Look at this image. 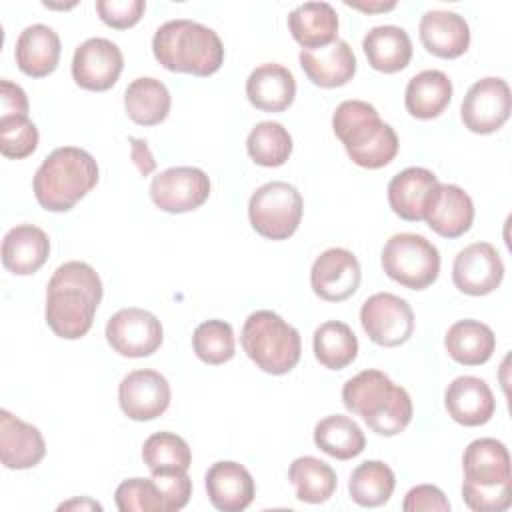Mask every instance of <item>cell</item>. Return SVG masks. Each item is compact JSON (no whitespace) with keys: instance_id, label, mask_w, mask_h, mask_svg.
I'll use <instances>...</instances> for the list:
<instances>
[{"instance_id":"37","label":"cell","mask_w":512,"mask_h":512,"mask_svg":"<svg viewBox=\"0 0 512 512\" xmlns=\"http://www.w3.org/2000/svg\"><path fill=\"white\" fill-rule=\"evenodd\" d=\"M246 150L258 166L276 168L290 158L292 136L280 122L264 120L250 130L246 138Z\"/></svg>"},{"instance_id":"34","label":"cell","mask_w":512,"mask_h":512,"mask_svg":"<svg viewBox=\"0 0 512 512\" xmlns=\"http://www.w3.org/2000/svg\"><path fill=\"white\" fill-rule=\"evenodd\" d=\"M314 356L328 370H342L358 356V338L346 322L328 320L314 330Z\"/></svg>"},{"instance_id":"30","label":"cell","mask_w":512,"mask_h":512,"mask_svg":"<svg viewBox=\"0 0 512 512\" xmlns=\"http://www.w3.org/2000/svg\"><path fill=\"white\" fill-rule=\"evenodd\" d=\"M452 100V82L442 70H422L410 78L404 104L418 120H432L440 116Z\"/></svg>"},{"instance_id":"13","label":"cell","mask_w":512,"mask_h":512,"mask_svg":"<svg viewBox=\"0 0 512 512\" xmlns=\"http://www.w3.org/2000/svg\"><path fill=\"white\" fill-rule=\"evenodd\" d=\"M512 96L506 80L488 76L474 82L460 106L464 126L474 134H492L510 118Z\"/></svg>"},{"instance_id":"33","label":"cell","mask_w":512,"mask_h":512,"mask_svg":"<svg viewBox=\"0 0 512 512\" xmlns=\"http://www.w3.org/2000/svg\"><path fill=\"white\" fill-rule=\"evenodd\" d=\"M314 444L332 458L350 460L362 454L366 438L362 428L350 416L332 414L314 426Z\"/></svg>"},{"instance_id":"42","label":"cell","mask_w":512,"mask_h":512,"mask_svg":"<svg viewBox=\"0 0 512 512\" xmlns=\"http://www.w3.org/2000/svg\"><path fill=\"white\" fill-rule=\"evenodd\" d=\"M144 0H96V12L104 24L116 30L132 28L144 14Z\"/></svg>"},{"instance_id":"16","label":"cell","mask_w":512,"mask_h":512,"mask_svg":"<svg viewBox=\"0 0 512 512\" xmlns=\"http://www.w3.org/2000/svg\"><path fill=\"white\" fill-rule=\"evenodd\" d=\"M504 262L490 242H474L462 248L452 264L454 286L468 296H484L500 286Z\"/></svg>"},{"instance_id":"3","label":"cell","mask_w":512,"mask_h":512,"mask_svg":"<svg viewBox=\"0 0 512 512\" xmlns=\"http://www.w3.org/2000/svg\"><path fill=\"white\" fill-rule=\"evenodd\" d=\"M462 498L474 512H502L512 504L508 448L496 438L472 440L462 456Z\"/></svg>"},{"instance_id":"12","label":"cell","mask_w":512,"mask_h":512,"mask_svg":"<svg viewBox=\"0 0 512 512\" xmlns=\"http://www.w3.org/2000/svg\"><path fill=\"white\" fill-rule=\"evenodd\" d=\"M210 196V178L194 166H172L156 174L150 182L152 202L170 214L192 212Z\"/></svg>"},{"instance_id":"19","label":"cell","mask_w":512,"mask_h":512,"mask_svg":"<svg viewBox=\"0 0 512 512\" xmlns=\"http://www.w3.org/2000/svg\"><path fill=\"white\" fill-rule=\"evenodd\" d=\"M46 456L42 432L8 410H0V460L10 470H28Z\"/></svg>"},{"instance_id":"23","label":"cell","mask_w":512,"mask_h":512,"mask_svg":"<svg viewBox=\"0 0 512 512\" xmlns=\"http://www.w3.org/2000/svg\"><path fill=\"white\" fill-rule=\"evenodd\" d=\"M418 32L422 46L440 58H458L470 44L468 22L450 10H428L420 18Z\"/></svg>"},{"instance_id":"28","label":"cell","mask_w":512,"mask_h":512,"mask_svg":"<svg viewBox=\"0 0 512 512\" xmlns=\"http://www.w3.org/2000/svg\"><path fill=\"white\" fill-rule=\"evenodd\" d=\"M368 64L384 74L404 70L412 58V42L404 28L394 24L374 26L362 40Z\"/></svg>"},{"instance_id":"27","label":"cell","mask_w":512,"mask_h":512,"mask_svg":"<svg viewBox=\"0 0 512 512\" xmlns=\"http://www.w3.org/2000/svg\"><path fill=\"white\" fill-rule=\"evenodd\" d=\"M338 24V14L328 2H304L288 14V30L302 50H316L334 42Z\"/></svg>"},{"instance_id":"8","label":"cell","mask_w":512,"mask_h":512,"mask_svg":"<svg viewBox=\"0 0 512 512\" xmlns=\"http://www.w3.org/2000/svg\"><path fill=\"white\" fill-rule=\"evenodd\" d=\"M382 268L404 288L424 290L440 274L438 248L420 234L400 232L388 238L382 248Z\"/></svg>"},{"instance_id":"4","label":"cell","mask_w":512,"mask_h":512,"mask_svg":"<svg viewBox=\"0 0 512 512\" xmlns=\"http://www.w3.org/2000/svg\"><path fill=\"white\" fill-rule=\"evenodd\" d=\"M152 52L166 70L194 76H210L224 62L220 36L212 28L188 18L164 22L152 38Z\"/></svg>"},{"instance_id":"18","label":"cell","mask_w":512,"mask_h":512,"mask_svg":"<svg viewBox=\"0 0 512 512\" xmlns=\"http://www.w3.org/2000/svg\"><path fill=\"white\" fill-rule=\"evenodd\" d=\"M362 270L354 252L346 248H328L312 264L310 284L316 296L326 302H342L360 286Z\"/></svg>"},{"instance_id":"10","label":"cell","mask_w":512,"mask_h":512,"mask_svg":"<svg viewBox=\"0 0 512 512\" xmlns=\"http://www.w3.org/2000/svg\"><path fill=\"white\" fill-rule=\"evenodd\" d=\"M360 324L374 344L394 348L410 340L414 312L404 298L390 292H376L364 300Z\"/></svg>"},{"instance_id":"36","label":"cell","mask_w":512,"mask_h":512,"mask_svg":"<svg viewBox=\"0 0 512 512\" xmlns=\"http://www.w3.org/2000/svg\"><path fill=\"white\" fill-rule=\"evenodd\" d=\"M394 486L396 476L388 464L382 460H366L352 470L348 492L358 506L376 508L390 500Z\"/></svg>"},{"instance_id":"22","label":"cell","mask_w":512,"mask_h":512,"mask_svg":"<svg viewBox=\"0 0 512 512\" xmlns=\"http://www.w3.org/2000/svg\"><path fill=\"white\" fill-rule=\"evenodd\" d=\"M298 60L308 80L320 88L344 86L356 74V56L340 38L316 50H302Z\"/></svg>"},{"instance_id":"35","label":"cell","mask_w":512,"mask_h":512,"mask_svg":"<svg viewBox=\"0 0 512 512\" xmlns=\"http://www.w3.org/2000/svg\"><path fill=\"white\" fill-rule=\"evenodd\" d=\"M288 478L296 488V498L308 504H322L330 500L338 486L332 466L314 456L296 458L288 468Z\"/></svg>"},{"instance_id":"32","label":"cell","mask_w":512,"mask_h":512,"mask_svg":"<svg viewBox=\"0 0 512 512\" xmlns=\"http://www.w3.org/2000/svg\"><path fill=\"white\" fill-rule=\"evenodd\" d=\"M170 92L156 78L142 76L128 84L124 92V108L132 122L140 126H156L170 112Z\"/></svg>"},{"instance_id":"43","label":"cell","mask_w":512,"mask_h":512,"mask_svg":"<svg viewBox=\"0 0 512 512\" xmlns=\"http://www.w3.org/2000/svg\"><path fill=\"white\" fill-rule=\"evenodd\" d=\"M152 478L156 480V484L160 486V490L166 498L168 512L182 510L188 504V500L192 496V480L188 478L186 470L158 472V474H152Z\"/></svg>"},{"instance_id":"46","label":"cell","mask_w":512,"mask_h":512,"mask_svg":"<svg viewBox=\"0 0 512 512\" xmlns=\"http://www.w3.org/2000/svg\"><path fill=\"white\" fill-rule=\"evenodd\" d=\"M130 150H132V160L138 166V172L142 176L150 174L156 168V160L152 156V152L148 150L146 142L140 138H130Z\"/></svg>"},{"instance_id":"11","label":"cell","mask_w":512,"mask_h":512,"mask_svg":"<svg viewBox=\"0 0 512 512\" xmlns=\"http://www.w3.org/2000/svg\"><path fill=\"white\" fill-rule=\"evenodd\" d=\"M106 340L114 352L126 358L154 354L164 340L160 320L142 308H122L108 318Z\"/></svg>"},{"instance_id":"26","label":"cell","mask_w":512,"mask_h":512,"mask_svg":"<svg viewBox=\"0 0 512 512\" xmlns=\"http://www.w3.org/2000/svg\"><path fill=\"white\" fill-rule=\"evenodd\" d=\"M60 36L46 24L26 26L14 48L18 68L30 78H44L52 74L60 60Z\"/></svg>"},{"instance_id":"5","label":"cell","mask_w":512,"mask_h":512,"mask_svg":"<svg viewBox=\"0 0 512 512\" xmlns=\"http://www.w3.org/2000/svg\"><path fill=\"white\" fill-rule=\"evenodd\" d=\"M332 128L350 160L362 168H382L398 154L400 144L394 128L364 100L340 102L332 114Z\"/></svg>"},{"instance_id":"47","label":"cell","mask_w":512,"mask_h":512,"mask_svg":"<svg viewBox=\"0 0 512 512\" xmlns=\"http://www.w3.org/2000/svg\"><path fill=\"white\" fill-rule=\"evenodd\" d=\"M102 510V506L96 502V500H90V498H74V500H68V502H62L58 506V510Z\"/></svg>"},{"instance_id":"24","label":"cell","mask_w":512,"mask_h":512,"mask_svg":"<svg viewBox=\"0 0 512 512\" xmlns=\"http://www.w3.org/2000/svg\"><path fill=\"white\" fill-rule=\"evenodd\" d=\"M246 96L256 110L284 112L296 96L294 74L276 62L260 64L246 80Z\"/></svg>"},{"instance_id":"20","label":"cell","mask_w":512,"mask_h":512,"mask_svg":"<svg viewBox=\"0 0 512 512\" xmlns=\"http://www.w3.org/2000/svg\"><path fill=\"white\" fill-rule=\"evenodd\" d=\"M206 492L216 510H246L256 494L252 474L234 460L214 462L206 472Z\"/></svg>"},{"instance_id":"1","label":"cell","mask_w":512,"mask_h":512,"mask_svg":"<svg viewBox=\"0 0 512 512\" xmlns=\"http://www.w3.org/2000/svg\"><path fill=\"white\" fill-rule=\"evenodd\" d=\"M102 300V280L98 272L80 260L60 264L46 288V324L64 340L82 338L94 322Z\"/></svg>"},{"instance_id":"45","label":"cell","mask_w":512,"mask_h":512,"mask_svg":"<svg viewBox=\"0 0 512 512\" xmlns=\"http://www.w3.org/2000/svg\"><path fill=\"white\" fill-rule=\"evenodd\" d=\"M28 96L26 92L10 82V80H0V110L2 116H28Z\"/></svg>"},{"instance_id":"48","label":"cell","mask_w":512,"mask_h":512,"mask_svg":"<svg viewBox=\"0 0 512 512\" xmlns=\"http://www.w3.org/2000/svg\"><path fill=\"white\" fill-rule=\"evenodd\" d=\"M346 6H352V8H358L362 12H386V10H392L396 8V2H374V4H362V2H346Z\"/></svg>"},{"instance_id":"44","label":"cell","mask_w":512,"mask_h":512,"mask_svg":"<svg viewBox=\"0 0 512 512\" xmlns=\"http://www.w3.org/2000/svg\"><path fill=\"white\" fill-rule=\"evenodd\" d=\"M404 512H448L450 502L438 486L418 484L408 490L402 502Z\"/></svg>"},{"instance_id":"25","label":"cell","mask_w":512,"mask_h":512,"mask_svg":"<svg viewBox=\"0 0 512 512\" xmlns=\"http://www.w3.org/2000/svg\"><path fill=\"white\" fill-rule=\"evenodd\" d=\"M48 254V234L34 224H18L10 228L2 240V264L16 276H28L40 270Z\"/></svg>"},{"instance_id":"6","label":"cell","mask_w":512,"mask_h":512,"mask_svg":"<svg viewBox=\"0 0 512 512\" xmlns=\"http://www.w3.org/2000/svg\"><path fill=\"white\" fill-rule=\"evenodd\" d=\"M98 184V164L76 146L52 150L34 174L32 188L38 204L50 212H68Z\"/></svg>"},{"instance_id":"29","label":"cell","mask_w":512,"mask_h":512,"mask_svg":"<svg viewBox=\"0 0 512 512\" xmlns=\"http://www.w3.org/2000/svg\"><path fill=\"white\" fill-rule=\"evenodd\" d=\"M444 346L454 362L464 366H480L494 354L496 336L488 324L464 318L448 328Z\"/></svg>"},{"instance_id":"2","label":"cell","mask_w":512,"mask_h":512,"mask_svg":"<svg viewBox=\"0 0 512 512\" xmlns=\"http://www.w3.org/2000/svg\"><path fill=\"white\" fill-rule=\"evenodd\" d=\"M342 402L378 436H396L412 420L410 394L382 370L368 368L346 380Z\"/></svg>"},{"instance_id":"15","label":"cell","mask_w":512,"mask_h":512,"mask_svg":"<svg viewBox=\"0 0 512 512\" xmlns=\"http://www.w3.org/2000/svg\"><path fill=\"white\" fill-rule=\"evenodd\" d=\"M168 380L150 368L128 372L118 386V402L122 412L136 422H146L162 416L170 406Z\"/></svg>"},{"instance_id":"41","label":"cell","mask_w":512,"mask_h":512,"mask_svg":"<svg viewBox=\"0 0 512 512\" xmlns=\"http://www.w3.org/2000/svg\"><path fill=\"white\" fill-rule=\"evenodd\" d=\"M40 134L28 116H0V152L6 158L20 160L38 146Z\"/></svg>"},{"instance_id":"7","label":"cell","mask_w":512,"mask_h":512,"mask_svg":"<svg viewBox=\"0 0 512 512\" xmlns=\"http://www.w3.org/2000/svg\"><path fill=\"white\" fill-rule=\"evenodd\" d=\"M240 342L248 358L274 376L288 374L302 354L298 330L272 310L252 312L244 320Z\"/></svg>"},{"instance_id":"14","label":"cell","mask_w":512,"mask_h":512,"mask_svg":"<svg viewBox=\"0 0 512 512\" xmlns=\"http://www.w3.org/2000/svg\"><path fill=\"white\" fill-rule=\"evenodd\" d=\"M122 68V50L108 38H88L74 50L72 78L84 90H110L118 82Z\"/></svg>"},{"instance_id":"17","label":"cell","mask_w":512,"mask_h":512,"mask_svg":"<svg viewBox=\"0 0 512 512\" xmlns=\"http://www.w3.org/2000/svg\"><path fill=\"white\" fill-rule=\"evenodd\" d=\"M440 182L434 172L410 166L398 172L388 184V204L396 216L408 222L426 220L430 208L434 206Z\"/></svg>"},{"instance_id":"38","label":"cell","mask_w":512,"mask_h":512,"mask_svg":"<svg viewBox=\"0 0 512 512\" xmlns=\"http://www.w3.org/2000/svg\"><path fill=\"white\" fill-rule=\"evenodd\" d=\"M142 460L152 474L188 470L192 452L188 442L174 432H156L146 438L142 446Z\"/></svg>"},{"instance_id":"39","label":"cell","mask_w":512,"mask_h":512,"mask_svg":"<svg viewBox=\"0 0 512 512\" xmlns=\"http://www.w3.org/2000/svg\"><path fill=\"white\" fill-rule=\"evenodd\" d=\"M192 348L202 362L210 366H220L232 360L236 352L234 330L224 320H206L196 326L192 334Z\"/></svg>"},{"instance_id":"31","label":"cell","mask_w":512,"mask_h":512,"mask_svg":"<svg viewBox=\"0 0 512 512\" xmlns=\"http://www.w3.org/2000/svg\"><path fill=\"white\" fill-rule=\"evenodd\" d=\"M428 226L444 236L458 238L470 230L474 222V204L468 192L456 184H442L434 206L426 216Z\"/></svg>"},{"instance_id":"40","label":"cell","mask_w":512,"mask_h":512,"mask_svg":"<svg viewBox=\"0 0 512 512\" xmlns=\"http://www.w3.org/2000/svg\"><path fill=\"white\" fill-rule=\"evenodd\" d=\"M114 500L120 512H168L166 498L154 478H128L120 482Z\"/></svg>"},{"instance_id":"9","label":"cell","mask_w":512,"mask_h":512,"mask_svg":"<svg viewBox=\"0 0 512 512\" xmlns=\"http://www.w3.org/2000/svg\"><path fill=\"white\" fill-rule=\"evenodd\" d=\"M304 200L288 182H266L250 196L248 218L252 228L268 240L290 238L302 220Z\"/></svg>"},{"instance_id":"21","label":"cell","mask_w":512,"mask_h":512,"mask_svg":"<svg viewBox=\"0 0 512 512\" xmlns=\"http://www.w3.org/2000/svg\"><path fill=\"white\" fill-rule=\"evenodd\" d=\"M444 406L450 418L462 426H482L496 410L490 386L478 376H458L444 392Z\"/></svg>"}]
</instances>
